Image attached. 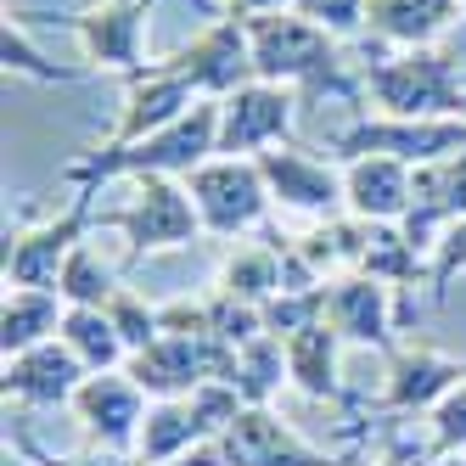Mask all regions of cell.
<instances>
[{"label": "cell", "instance_id": "cell-1", "mask_svg": "<svg viewBox=\"0 0 466 466\" xmlns=\"http://www.w3.org/2000/svg\"><path fill=\"white\" fill-rule=\"evenodd\" d=\"M248 40H253V74L264 85H292V90H354L343 79V56L338 35H326L320 23L298 17V12H264L248 17Z\"/></svg>", "mask_w": 466, "mask_h": 466}, {"label": "cell", "instance_id": "cell-2", "mask_svg": "<svg viewBox=\"0 0 466 466\" xmlns=\"http://www.w3.org/2000/svg\"><path fill=\"white\" fill-rule=\"evenodd\" d=\"M360 90L388 118H466V79L432 46L393 51L360 68Z\"/></svg>", "mask_w": 466, "mask_h": 466}, {"label": "cell", "instance_id": "cell-3", "mask_svg": "<svg viewBox=\"0 0 466 466\" xmlns=\"http://www.w3.org/2000/svg\"><path fill=\"white\" fill-rule=\"evenodd\" d=\"M186 191L208 237H242L270 214V186H264L258 157H208L203 169L186 175Z\"/></svg>", "mask_w": 466, "mask_h": 466}, {"label": "cell", "instance_id": "cell-4", "mask_svg": "<svg viewBox=\"0 0 466 466\" xmlns=\"http://www.w3.org/2000/svg\"><path fill=\"white\" fill-rule=\"evenodd\" d=\"M466 152V118H360L338 136V157H399L410 169H427V163H444Z\"/></svg>", "mask_w": 466, "mask_h": 466}, {"label": "cell", "instance_id": "cell-5", "mask_svg": "<svg viewBox=\"0 0 466 466\" xmlns=\"http://www.w3.org/2000/svg\"><path fill=\"white\" fill-rule=\"evenodd\" d=\"M102 225L124 230V237H129V253H136V258L163 253V248H186V242L203 237V214H197L191 191H186L180 180H163V175L136 180V197H129L124 208L102 214Z\"/></svg>", "mask_w": 466, "mask_h": 466}, {"label": "cell", "instance_id": "cell-6", "mask_svg": "<svg viewBox=\"0 0 466 466\" xmlns=\"http://www.w3.org/2000/svg\"><path fill=\"white\" fill-rule=\"evenodd\" d=\"M169 68L197 90V96H214V102H225V96H237L242 85H253V40H248V17L225 12L219 23H208L203 35H197L191 46H180L169 56Z\"/></svg>", "mask_w": 466, "mask_h": 466}, {"label": "cell", "instance_id": "cell-7", "mask_svg": "<svg viewBox=\"0 0 466 466\" xmlns=\"http://www.w3.org/2000/svg\"><path fill=\"white\" fill-rule=\"evenodd\" d=\"M157 0H102L96 12H79L68 28L85 51L90 68H113L124 79H141L152 62H147V17H152Z\"/></svg>", "mask_w": 466, "mask_h": 466}, {"label": "cell", "instance_id": "cell-8", "mask_svg": "<svg viewBox=\"0 0 466 466\" xmlns=\"http://www.w3.org/2000/svg\"><path fill=\"white\" fill-rule=\"evenodd\" d=\"M292 113H298V90L292 85H242L237 96H225L219 113V157H258L292 136Z\"/></svg>", "mask_w": 466, "mask_h": 466}, {"label": "cell", "instance_id": "cell-9", "mask_svg": "<svg viewBox=\"0 0 466 466\" xmlns=\"http://www.w3.org/2000/svg\"><path fill=\"white\" fill-rule=\"evenodd\" d=\"M264 186H270V203L287 214H309V219H331L338 208H349L343 197V169L326 157H309L298 147H270L258 152Z\"/></svg>", "mask_w": 466, "mask_h": 466}, {"label": "cell", "instance_id": "cell-10", "mask_svg": "<svg viewBox=\"0 0 466 466\" xmlns=\"http://www.w3.org/2000/svg\"><path fill=\"white\" fill-rule=\"evenodd\" d=\"M90 203H96V186H85L56 219H46V225H35V230H23V237L6 248V281H12V287H56L68 253L85 242Z\"/></svg>", "mask_w": 466, "mask_h": 466}, {"label": "cell", "instance_id": "cell-11", "mask_svg": "<svg viewBox=\"0 0 466 466\" xmlns=\"http://www.w3.org/2000/svg\"><path fill=\"white\" fill-rule=\"evenodd\" d=\"M129 90H124V118H118V129H113V152H124V147H136V141H147V136H157V129H169L175 118H186L203 96H197L169 62H152V68L141 74V79H124Z\"/></svg>", "mask_w": 466, "mask_h": 466}, {"label": "cell", "instance_id": "cell-12", "mask_svg": "<svg viewBox=\"0 0 466 466\" xmlns=\"http://www.w3.org/2000/svg\"><path fill=\"white\" fill-rule=\"evenodd\" d=\"M343 197L354 219L371 225H405L416 208V169L399 157H349L343 163Z\"/></svg>", "mask_w": 466, "mask_h": 466}, {"label": "cell", "instance_id": "cell-13", "mask_svg": "<svg viewBox=\"0 0 466 466\" xmlns=\"http://www.w3.org/2000/svg\"><path fill=\"white\" fill-rule=\"evenodd\" d=\"M326 320L331 331H338L343 343H360V349H371V343H388L393 338V287L377 281V276H343V281H326Z\"/></svg>", "mask_w": 466, "mask_h": 466}, {"label": "cell", "instance_id": "cell-14", "mask_svg": "<svg viewBox=\"0 0 466 466\" xmlns=\"http://www.w3.org/2000/svg\"><path fill=\"white\" fill-rule=\"evenodd\" d=\"M455 219H466V152L416 169V208L405 214L399 230H405L416 248H439L444 225H455Z\"/></svg>", "mask_w": 466, "mask_h": 466}, {"label": "cell", "instance_id": "cell-15", "mask_svg": "<svg viewBox=\"0 0 466 466\" xmlns=\"http://www.w3.org/2000/svg\"><path fill=\"white\" fill-rule=\"evenodd\" d=\"M141 393H147V388H141L136 377L102 371V377H85V388L74 393V410H79V421H85L107 450H124V444L141 439V421H147Z\"/></svg>", "mask_w": 466, "mask_h": 466}, {"label": "cell", "instance_id": "cell-16", "mask_svg": "<svg viewBox=\"0 0 466 466\" xmlns=\"http://www.w3.org/2000/svg\"><path fill=\"white\" fill-rule=\"evenodd\" d=\"M85 365L68 343H40L28 354H12L6 360V399H23V405H62L85 388Z\"/></svg>", "mask_w": 466, "mask_h": 466}, {"label": "cell", "instance_id": "cell-17", "mask_svg": "<svg viewBox=\"0 0 466 466\" xmlns=\"http://www.w3.org/2000/svg\"><path fill=\"white\" fill-rule=\"evenodd\" d=\"M461 0H365V28L399 51H421L461 17Z\"/></svg>", "mask_w": 466, "mask_h": 466}, {"label": "cell", "instance_id": "cell-18", "mask_svg": "<svg viewBox=\"0 0 466 466\" xmlns=\"http://www.w3.org/2000/svg\"><path fill=\"white\" fill-rule=\"evenodd\" d=\"M461 382H466V360L432 354V349H405V354H393V371H388V405L393 410H439L444 393Z\"/></svg>", "mask_w": 466, "mask_h": 466}, {"label": "cell", "instance_id": "cell-19", "mask_svg": "<svg viewBox=\"0 0 466 466\" xmlns=\"http://www.w3.org/2000/svg\"><path fill=\"white\" fill-rule=\"evenodd\" d=\"M62 315H68V298L56 287H12L6 309H0V349H6V360L51 343V331H62Z\"/></svg>", "mask_w": 466, "mask_h": 466}, {"label": "cell", "instance_id": "cell-20", "mask_svg": "<svg viewBox=\"0 0 466 466\" xmlns=\"http://www.w3.org/2000/svg\"><path fill=\"white\" fill-rule=\"evenodd\" d=\"M287 343V377L304 388L309 399H331L338 393V331H331V320H315L304 331H292Z\"/></svg>", "mask_w": 466, "mask_h": 466}, {"label": "cell", "instance_id": "cell-21", "mask_svg": "<svg viewBox=\"0 0 466 466\" xmlns=\"http://www.w3.org/2000/svg\"><path fill=\"white\" fill-rule=\"evenodd\" d=\"M203 432H208V421L197 416L191 399H157V410H147V427H141L136 450H141L147 466H157V461L186 455L197 439H203Z\"/></svg>", "mask_w": 466, "mask_h": 466}, {"label": "cell", "instance_id": "cell-22", "mask_svg": "<svg viewBox=\"0 0 466 466\" xmlns=\"http://www.w3.org/2000/svg\"><path fill=\"white\" fill-rule=\"evenodd\" d=\"M56 338H62V343H68V349L79 354V365H85L90 377L113 371V365L129 354L107 309H68V315H62V331H56Z\"/></svg>", "mask_w": 466, "mask_h": 466}, {"label": "cell", "instance_id": "cell-23", "mask_svg": "<svg viewBox=\"0 0 466 466\" xmlns=\"http://www.w3.org/2000/svg\"><path fill=\"white\" fill-rule=\"evenodd\" d=\"M56 292L68 298V309H107L113 292H118V276H113V264L102 258V248L79 242L68 253V264H62V276H56Z\"/></svg>", "mask_w": 466, "mask_h": 466}, {"label": "cell", "instance_id": "cell-24", "mask_svg": "<svg viewBox=\"0 0 466 466\" xmlns=\"http://www.w3.org/2000/svg\"><path fill=\"white\" fill-rule=\"evenodd\" d=\"M0 62H6V74L40 79V85H79V79H85V68L51 62L35 40H28V17H23V12H6V28H0Z\"/></svg>", "mask_w": 466, "mask_h": 466}, {"label": "cell", "instance_id": "cell-25", "mask_svg": "<svg viewBox=\"0 0 466 466\" xmlns=\"http://www.w3.org/2000/svg\"><path fill=\"white\" fill-rule=\"evenodd\" d=\"M281 371H287V343L276 338V331H258L248 349H237V377L230 382H237V393L248 399V405H264V399L276 393Z\"/></svg>", "mask_w": 466, "mask_h": 466}, {"label": "cell", "instance_id": "cell-26", "mask_svg": "<svg viewBox=\"0 0 466 466\" xmlns=\"http://www.w3.org/2000/svg\"><path fill=\"white\" fill-rule=\"evenodd\" d=\"M107 315H113V326H118V338H124V349L129 354H147L157 338H163V315L157 309H147L136 292H113V304H107Z\"/></svg>", "mask_w": 466, "mask_h": 466}, {"label": "cell", "instance_id": "cell-27", "mask_svg": "<svg viewBox=\"0 0 466 466\" xmlns=\"http://www.w3.org/2000/svg\"><path fill=\"white\" fill-rule=\"evenodd\" d=\"M292 12L320 23L326 35H338V40L365 35V0H292Z\"/></svg>", "mask_w": 466, "mask_h": 466}, {"label": "cell", "instance_id": "cell-28", "mask_svg": "<svg viewBox=\"0 0 466 466\" xmlns=\"http://www.w3.org/2000/svg\"><path fill=\"white\" fill-rule=\"evenodd\" d=\"M461 270H466V219L444 225L439 248H432V270H427V281H432V298H444V292H450V281H455Z\"/></svg>", "mask_w": 466, "mask_h": 466}, {"label": "cell", "instance_id": "cell-29", "mask_svg": "<svg viewBox=\"0 0 466 466\" xmlns=\"http://www.w3.org/2000/svg\"><path fill=\"white\" fill-rule=\"evenodd\" d=\"M466 444V382L444 393V405L432 410V450L439 455H455Z\"/></svg>", "mask_w": 466, "mask_h": 466}, {"label": "cell", "instance_id": "cell-30", "mask_svg": "<svg viewBox=\"0 0 466 466\" xmlns=\"http://www.w3.org/2000/svg\"><path fill=\"white\" fill-rule=\"evenodd\" d=\"M237 17H264V12H292V0H225Z\"/></svg>", "mask_w": 466, "mask_h": 466}, {"label": "cell", "instance_id": "cell-31", "mask_svg": "<svg viewBox=\"0 0 466 466\" xmlns=\"http://www.w3.org/2000/svg\"><path fill=\"white\" fill-rule=\"evenodd\" d=\"M56 466H129L124 455H85V461H56Z\"/></svg>", "mask_w": 466, "mask_h": 466}, {"label": "cell", "instance_id": "cell-32", "mask_svg": "<svg viewBox=\"0 0 466 466\" xmlns=\"http://www.w3.org/2000/svg\"><path fill=\"white\" fill-rule=\"evenodd\" d=\"M6 466H35V461H28V455H12V450H6Z\"/></svg>", "mask_w": 466, "mask_h": 466}, {"label": "cell", "instance_id": "cell-33", "mask_svg": "<svg viewBox=\"0 0 466 466\" xmlns=\"http://www.w3.org/2000/svg\"><path fill=\"white\" fill-rule=\"evenodd\" d=\"M382 466H410V461H382Z\"/></svg>", "mask_w": 466, "mask_h": 466}, {"label": "cell", "instance_id": "cell-34", "mask_svg": "<svg viewBox=\"0 0 466 466\" xmlns=\"http://www.w3.org/2000/svg\"><path fill=\"white\" fill-rule=\"evenodd\" d=\"M444 466H461V461H444Z\"/></svg>", "mask_w": 466, "mask_h": 466}]
</instances>
